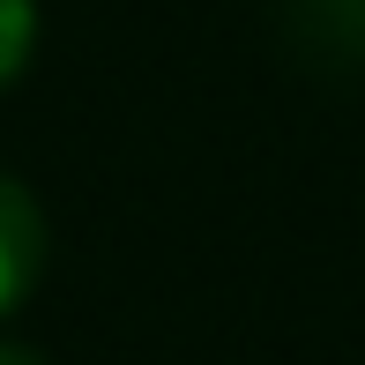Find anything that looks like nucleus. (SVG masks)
<instances>
[{"instance_id": "7ed1b4c3", "label": "nucleus", "mask_w": 365, "mask_h": 365, "mask_svg": "<svg viewBox=\"0 0 365 365\" xmlns=\"http://www.w3.org/2000/svg\"><path fill=\"white\" fill-rule=\"evenodd\" d=\"M0 365H45L30 343H15V336H0Z\"/></svg>"}, {"instance_id": "f257e3e1", "label": "nucleus", "mask_w": 365, "mask_h": 365, "mask_svg": "<svg viewBox=\"0 0 365 365\" xmlns=\"http://www.w3.org/2000/svg\"><path fill=\"white\" fill-rule=\"evenodd\" d=\"M45 261H53V231H45L38 194L15 172H0V321L30 306V291L45 284Z\"/></svg>"}, {"instance_id": "f03ea898", "label": "nucleus", "mask_w": 365, "mask_h": 365, "mask_svg": "<svg viewBox=\"0 0 365 365\" xmlns=\"http://www.w3.org/2000/svg\"><path fill=\"white\" fill-rule=\"evenodd\" d=\"M38 30H45L38 0H0V90L23 82V68L38 60Z\"/></svg>"}]
</instances>
